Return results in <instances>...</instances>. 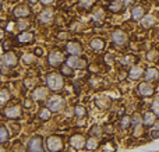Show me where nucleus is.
<instances>
[{
  "instance_id": "f257e3e1",
  "label": "nucleus",
  "mask_w": 159,
  "mask_h": 152,
  "mask_svg": "<svg viewBox=\"0 0 159 152\" xmlns=\"http://www.w3.org/2000/svg\"><path fill=\"white\" fill-rule=\"evenodd\" d=\"M46 85L48 89H50V91H60L64 87L63 75L59 74V73H49L46 75Z\"/></svg>"
},
{
  "instance_id": "f03ea898",
  "label": "nucleus",
  "mask_w": 159,
  "mask_h": 152,
  "mask_svg": "<svg viewBox=\"0 0 159 152\" xmlns=\"http://www.w3.org/2000/svg\"><path fill=\"white\" fill-rule=\"evenodd\" d=\"M66 106V101L60 95H52L50 98L46 99V108L52 112H60Z\"/></svg>"
},
{
  "instance_id": "7ed1b4c3",
  "label": "nucleus",
  "mask_w": 159,
  "mask_h": 152,
  "mask_svg": "<svg viewBox=\"0 0 159 152\" xmlns=\"http://www.w3.org/2000/svg\"><path fill=\"white\" fill-rule=\"evenodd\" d=\"M46 148L50 152H60L63 151L64 144H63V138L59 136H50L46 138Z\"/></svg>"
},
{
  "instance_id": "20e7f679",
  "label": "nucleus",
  "mask_w": 159,
  "mask_h": 152,
  "mask_svg": "<svg viewBox=\"0 0 159 152\" xmlns=\"http://www.w3.org/2000/svg\"><path fill=\"white\" fill-rule=\"evenodd\" d=\"M135 91H137V95H140V96H151V95H154L155 88L151 83L144 81V83L138 84L137 88H135Z\"/></svg>"
},
{
  "instance_id": "39448f33",
  "label": "nucleus",
  "mask_w": 159,
  "mask_h": 152,
  "mask_svg": "<svg viewBox=\"0 0 159 152\" xmlns=\"http://www.w3.org/2000/svg\"><path fill=\"white\" fill-rule=\"evenodd\" d=\"M3 114H4L7 119H11V120H17L22 116V108L20 105H14V106H10V108H6L3 110Z\"/></svg>"
},
{
  "instance_id": "423d86ee",
  "label": "nucleus",
  "mask_w": 159,
  "mask_h": 152,
  "mask_svg": "<svg viewBox=\"0 0 159 152\" xmlns=\"http://www.w3.org/2000/svg\"><path fill=\"white\" fill-rule=\"evenodd\" d=\"M28 152H43V144L39 136H34L28 141Z\"/></svg>"
},
{
  "instance_id": "0eeeda50",
  "label": "nucleus",
  "mask_w": 159,
  "mask_h": 152,
  "mask_svg": "<svg viewBox=\"0 0 159 152\" xmlns=\"http://www.w3.org/2000/svg\"><path fill=\"white\" fill-rule=\"evenodd\" d=\"M64 60V56L61 55V52L59 50H52V52L48 55V63L50 64L52 67H57L63 63Z\"/></svg>"
},
{
  "instance_id": "6e6552de",
  "label": "nucleus",
  "mask_w": 159,
  "mask_h": 152,
  "mask_svg": "<svg viewBox=\"0 0 159 152\" xmlns=\"http://www.w3.org/2000/svg\"><path fill=\"white\" fill-rule=\"evenodd\" d=\"M66 64L71 69H84V67H87V60L81 59L80 56H70V57H67Z\"/></svg>"
},
{
  "instance_id": "1a4fd4ad",
  "label": "nucleus",
  "mask_w": 159,
  "mask_h": 152,
  "mask_svg": "<svg viewBox=\"0 0 159 152\" xmlns=\"http://www.w3.org/2000/svg\"><path fill=\"white\" fill-rule=\"evenodd\" d=\"M18 63V59H17L16 53L13 52H6L2 56V66H7V67H14Z\"/></svg>"
},
{
  "instance_id": "9d476101",
  "label": "nucleus",
  "mask_w": 159,
  "mask_h": 152,
  "mask_svg": "<svg viewBox=\"0 0 159 152\" xmlns=\"http://www.w3.org/2000/svg\"><path fill=\"white\" fill-rule=\"evenodd\" d=\"M85 142H87V140H85L84 136H81V134H74V136L70 137V145H71L74 150H81V148H84Z\"/></svg>"
},
{
  "instance_id": "9b49d317",
  "label": "nucleus",
  "mask_w": 159,
  "mask_h": 152,
  "mask_svg": "<svg viewBox=\"0 0 159 152\" xmlns=\"http://www.w3.org/2000/svg\"><path fill=\"white\" fill-rule=\"evenodd\" d=\"M13 14H14V17H17V18H25V17H28L31 14V10L28 6L18 4L17 7H14Z\"/></svg>"
},
{
  "instance_id": "f8f14e48",
  "label": "nucleus",
  "mask_w": 159,
  "mask_h": 152,
  "mask_svg": "<svg viewBox=\"0 0 159 152\" xmlns=\"http://www.w3.org/2000/svg\"><path fill=\"white\" fill-rule=\"evenodd\" d=\"M112 41H113V43L121 46V45H124L127 42V35L123 32V31L116 29V31L112 32Z\"/></svg>"
},
{
  "instance_id": "ddd939ff",
  "label": "nucleus",
  "mask_w": 159,
  "mask_h": 152,
  "mask_svg": "<svg viewBox=\"0 0 159 152\" xmlns=\"http://www.w3.org/2000/svg\"><path fill=\"white\" fill-rule=\"evenodd\" d=\"M66 50L70 53V56H80L82 52V47L81 45L78 43V42L73 41V42H69V43H66Z\"/></svg>"
},
{
  "instance_id": "4468645a",
  "label": "nucleus",
  "mask_w": 159,
  "mask_h": 152,
  "mask_svg": "<svg viewBox=\"0 0 159 152\" xmlns=\"http://www.w3.org/2000/svg\"><path fill=\"white\" fill-rule=\"evenodd\" d=\"M144 69L141 66H137V64H134V66L130 69V71H129V77H130V80H133V81H135V80H138V78H141V77H144Z\"/></svg>"
},
{
  "instance_id": "2eb2a0df",
  "label": "nucleus",
  "mask_w": 159,
  "mask_h": 152,
  "mask_svg": "<svg viewBox=\"0 0 159 152\" xmlns=\"http://www.w3.org/2000/svg\"><path fill=\"white\" fill-rule=\"evenodd\" d=\"M32 98L35 101H45L48 99V89L45 87H36L32 92Z\"/></svg>"
},
{
  "instance_id": "dca6fc26",
  "label": "nucleus",
  "mask_w": 159,
  "mask_h": 152,
  "mask_svg": "<svg viewBox=\"0 0 159 152\" xmlns=\"http://www.w3.org/2000/svg\"><path fill=\"white\" fill-rule=\"evenodd\" d=\"M34 38H35V35H34V32H28V31H24V32L18 34L17 35V42L21 45L24 43H30V42L34 41Z\"/></svg>"
},
{
  "instance_id": "f3484780",
  "label": "nucleus",
  "mask_w": 159,
  "mask_h": 152,
  "mask_svg": "<svg viewBox=\"0 0 159 152\" xmlns=\"http://www.w3.org/2000/svg\"><path fill=\"white\" fill-rule=\"evenodd\" d=\"M145 17V10H144L143 6H134L131 10V18L134 21H140Z\"/></svg>"
},
{
  "instance_id": "a211bd4d",
  "label": "nucleus",
  "mask_w": 159,
  "mask_h": 152,
  "mask_svg": "<svg viewBox=\"0 0 159 152\" xmlns=\"http://www.w3.org/2000/svg\"><path fill=\"white\" fill-rule=\"evenodd\" d=\"M158 77H159V73L155 67H149V69H147L145 73H144V78H145V81H148V83L157 81Z\"/></svg>"
},
{
  "instance_id": "6ab92c4d",
  "label": "nucleus",
  "mask_w": 159,
  "mask_h": 152,
  "mask_svg": "<svg viewBox=\"0 0 159 152\" xmlns=\"http://www.w3.org/2000/svg\"><path fill=\"white\" fill-rule=\"evenodd\" d=\"M143 123L145 126H148V127L154 126L157 123V114L154 112H145V114L143 116Z\"/></svg>"
},
{
  "instance_id": "aec40b11",
  "label": "nucleus",
  "mask_w": 159,
  "mask_h": 152,
  "mask_svg": "<svg viewBox=\"0 0 159 152\" xmlns=\"http://www.w3.org/2000/svg\"><path fill=\"white\" fill-rule=\"evenodd\" d=\"M38 20H39V22H42V24H48V22H50L53 20V11L52 10H43L41 14H39Z\"/></svg>"
},
{
  "instance_id": "412c9836",
  "label": "nucleus",
  "mask_w": 159,
  "mask_h": 152,
  "mask_svg": "<svg viewBox=\"0 0 159 152\" xmlns=\"http://www.w3.org/2000/svg\"><path fill=\"white\" fill-rule=\"evenodd\" d=\"M123 0H112L110 2V4L107 6V10L112 11V13H117V11L121 10V7H123Z\"/></svg>"
},
{
  "instance_id": "4be33fe9",
  "label": "nucleus",
  "mask_w": 159,
  "mask_h": 152,
  "mask_svg": "<svg viewBox=\"0 0 159 152\" xmlns=\"http://www.w3.org/2000/svg\"><path fill=\"white\" fill-rule=\"evenodd\" d=\"M89 46L92 47L93 50H102L105 47V41L101 38H93V39H91Z\"/></svg>"
},
{
  "instance_id": "5701e85b",
  "label": "nucleus",
  "mask_w": 159,
  "mask_h": 152,
  "mask_svg": "<svg viewBox=\"0 0 159 152\" xmlns=\"http://www.w3.org/2000/svg\"><path fill=\"white\" fill-rule=\"evenodd\" d=\"M155 22H157V20H155V17L151 16V14L145 16L143 20H141V25H143L144 28H151V27H154Z\"/></svg>"
},
{
  "instance_id": "b1692460",
  "label": "nucleus",
  "mask_w": 159,
  "mask_h": 152,
  "mask_svg": "<svg viewBox=\"0 0 159 152\" xmlns=\"http://www.w3.org/2000/svg\"><path fill=\"white\" fill-rule=\"evenodd\" d=\"M95 105L98 106L99 109L105 110V109H107L110 106V99L109 98H106V96H102V98H99V99L95 101Z\"/></svg>"
},
{
  "instance_id": "393cba45",
  "label": "nucleus",
  "mask_w": 159,
  "mask_h": 152,
  "mask_svg": "<svg viewBox=\"0 0 159 152\" xmlns=\"http://www.w3.org/2000/svg\"><path fill=\"white\" fill-rule=\"evenodd\" d=\"M98 145H99L98 140L93 138V137H89V138L87 140V142H85V148H87L88 151H93V150H96V148H98Z\"/></svg>"
},
{
  "instance_id": "a878e982",
  "label": "nucleus",
  "mask_w": 159,
  "mask_h": 152,
  "mask_svg": "<svg viewBox=\"0 0 159 152\" xmlns=\"http://www.w3.org/2000/svg\"><path fill=\"white\" fill-rule=\"evenodd\" d=\"M8 138H10V133H8V128L6 127V126H2V127H0V141H2V144L7 142Z\"/></svg>"
},
{
  "instance_id": "bb28decb",
  "label": "nucleus",
  "mask_w": 159,
  "mask_h": 152,
  "mask_svg": "<svg viewBox=\"0 0 159 152\" xmlns=\"http://www.w3.org/2000/svg\"><path fill=\"white\" fill-rule=\"evenodd\" d=\"M135 56H133V55H126L123 59H121V64L123 66H134V63H135Z\"/></svg>"
},
{
  "instance_id": "cd10ccee",
  "label": "nucleus",
  "mask_w": 159,
  "mask_h": 152,
  "mask_svg": "<svg viewBox=\"0 0 159 152\" xmlns=\"http://www.w3.org/2000/svg\"><path fill=\"white\" fill-rule=\"evenodd\" d=\"M133 126V119L130 116H123L121 117V122H120V127L124 128V130H127L129 127H131Z\"/></svg>"
},
{
  "instance_id": "c85d7f7f",
  "label": "nucleus",
  "mask_w": 159,
  "mask_h": 152,
  "mask_svg": "<svg viewBox=\"0 0 159 152\" xmlns=\"http://www.w3.org/2000/svg\"><path fill=\"white\" fill-rule=\"evenodd\" d=\"M0 103H2V106H4L6 102H8L10 101V94H8V91L6 88H2V91H0Z\"/></svg>"
},
{
  "instance_id": "c756f323",
  "label": "nucleus",
  "mask_w": 159,
  "mask_h": 152,
  "mask_svg": "<svg viewBox=\"0 0 159 152\" xmlns=\"http://www.w3.org/2000/svg\"><path fill=\"white\" fill-rule=\"evenodd\" d=\"M50 112L52 110H49V109H41L39 110V120H42V122H46V120H49L50 119Z\"/></svg>"
},
{
  "instance_id": "7c9ffc66",
  "label": "nucleus",
  "mask_w": 159,
  "mask_h": 152,
  "mask_svg": "<svg viewBox=\"0 0 159 152\" xmlns=\"http://www.w3.org/2000/svg\"><path fill=\"white\" fill-rule=\"evenodd\" d=\"M74 114L77 117H84L87 116V109H85V106H81V105H77L74 108Z\"/></svg>"
},
{
  "instance_id": "2f4dec72",
  "label": "nucleus",
  "mask_w": 159,
  "mask_h": 152,
  "mask_svg": "<svg viewBox=\"0 0 159 152\" xmlns=\"http://www.w3.org/2000/svg\"><path fill=\"white\" fill-rule=\"evenodd\" d=\"M30 28V22L25 21V20H21V21H17V29L24 32V31H28Z\"/></svg>"
},
{
  "instance_id": "473e14b6",
  "label": "nucleus",
  "mask_w": 159,
  "mask_h": 152,
  "mask_svg": "<svg viewBox=\"0 0 159 152\" xmlns=\"http://www.w3.org/2000/svg\"><path fill=\"white\" fill-rule=\"evenodd\" d=\"M78 4L81 6L85 10H89L93 4H95V0H78Z\"/></svg>"
},
{
  "instance_id": "72a5a7b5",
  "label": "nucleus",
  "mask_w": 159,
  "mask_h": 152,
  "mask_svg": "<svg viewBox=\"0 0 159 152\" xmlns=\"http://www.w3.org/2000/svg\"><path fill=\"white\" fill-rule=\"evenodd\" d=\"M89 134L92 137H99L102 134V128H101V126H98V124H95V126H92L91 127V130H89Z\"/></svg>"
},
{
  "instance_id": "f704fd0d",
  "label": "nucleus",
  "mask_w": 159,
  "mask_h": 152,
  "mask_svg": "<svg viewBox=\"0 0 159 152\" xmlns=\"http://www.w3.org/2000/svg\"><path fill=\"white\" fill-rule=\"evenodd\" d=\"M73 70L74 69H71L70 66H61V75H64V77H71L73 75Z\"/></svg>"
},
{
  "instance_id": "c9c22d12",
  "label": "nucleus",
  "mask_w": 159,
  "mask_h": 152,
  "mask_svg": "<svg viewBox=\"0 0 159 152\" xmlns=\"http://www.w3.org/2000/svg\"><path fill=\"white\" fill-rule=\"evenodd\" d=\"M131 119H133V126H134V127H137V126H141V124H143V117H141L138 113H134V114H133Z\"/></svg>"
},
{
  "instance_id": "e433bc0d",
  "label": "nucleus",
  "mask_w": 159,
  "mask_h": 152,
  "mask_svg": "<svg viewBox=\"0 0 159 152\" xmlns=\"http://www.w3.org/2000/svg\"><path fill=\"white\" fill-rule=\"evenodd\" d=\"M22 61H24L25 64H32V63H35V56H32V55H24L22 56Z\"/></svg>"
},
{
  "instance_id": "4c0bfd02",
  "label": "nucleus",
  "mask_w": 159,
  "mask_h": 152,
  "mask_svg": "<svg viewBox=\"0 0 159 152\" xmlns=\"http://www.w3.org/2000/svg\"><path fill=\"white\" fill-rule=\"evenodd\" d=\"M147 60H148V61L158 60V52H157V50H151V52L147 53Z\"/></svg>"
},
{
  "instance_id": "58836bf2",
  "label": "nucleus",
  "mask_w": 159,
  "mask_h": 152,
  "mask_svg": "<svg viewBox=\"0 0 159 152\" xmlns=\"http://www.w3.org/2000/svg\"><path fill=\"white\" fill-rule=\"evenodd\" d=\"M151 109L157 116H159V98L154 99V102H152V105H151Z\"/></svg>"
},
{
  "instance_id": "ea45409f",
  "label": "nucleus",
  "mask_w": 159,
  "mask_h": 152,
  "mask_svg": "<svg viewBox=\"0 0 159 152\" xmlns=\"http://www.w3.org/2000/svg\"><path fill=\"white\" fill-rule=\"evenodd\" d=\"M11 152H25V148L22 147L20 142H14V145H13V150H11Z\"/></svg>"
},
{
  "instance_id": "a19ab883",
  "label": "nucleus",
  "mask_w": 159,
  "mask_h": 152,
  "mask_svg": "<svg viewBox=\"0 0 159 152\" xmlns=\"http://www.w3.org/2000/svg\"><path fill=\"white\" fill-rule=\"evenodd\" d=\"M102 17H103V11H102L101 8H98V10L93 11V20H95V21H99Z\"/></svg>"
},
{
  "instance_id": "79ce46f5",
  "label": "nucleus",
  "mask_w": 159,
  "mask_h": 152,
  "mask_svg": "<svg viewBox=\"0 0 159 152\" xmlns=\"http://www.w3.org/2000/svg\"><path fill=\"white\" fill-rule=\"evenodd\" d=\"M105 133L106 134H113V126L112 124L105 126Z\"/></svg>"
},
{
  "instance_id": "37998d69",
  "label": "nucleus",
  "mask_w": 159,
  "mask_h": 152,
  "mask_svg": "<svg viewBox=\"0 0 159 152\" xmlns=\"http://www.w3.org/2000/svg\"><path fill=\"white\" fill-rule=\"evenodd\" d=\"M151 138H154V140L159 138V130H154V131H151Z\"/></svg>"
},
{
  "instance_id": "c03bdc74",
  "label": "nucleus",
  "mask_w": 159,
  "mask_h": 152,
  "mask_svg": "<svg viewBox=\"0 0 159 152\" xmlns=\"http://www.w3.org/2000/svg\"><path fill=\"white\" fill-rule=\"evenodd\" d=\"M32 105H34V103H32V101H31V99H25L24 101V106H25V108H32Z\"/></svg>"
},
{
  "instance_id": "a18cd8bd",
  "label": "nucleus",
  "mask_w": 159,
  "mask_h": 152,
  "mask_svg": "<svg viewBox=\"0 0 159 152\" xmlns=\"http://www.w3.org/2000/svg\"><path fill=\"white\" fill-rule=\"evenodd\" d=\"M42 53H43V50H42V47H36V49H35V56H39V57H41V56H42Z\"/></svg>"
},
{
  "instance_id": "49530a36",
  "label": "nucleus",
  "mask_w": 159,
  "mask_h": 152,
  "mask_svg": "<svg viewBox=\"0 0 159 152\" xmlns=\"http://www.w3.org/2000/svg\"><path fill=\"white\" fill-rule=\"evenodd\" d=\"M117 116H120V117H123V116H124V108H120V109H119Z\"/></svg>"
},
{
  "instance_id": "de8ad7c7",
  "label": "nucleus",
  "mask_w": 159,
  "mask_h": 152,
  "mask_svg": "<svg viewBox=\"0 0 159 152\" xmlns=\"http://www.w3.org/2000/svg\"><path fill=\"white\" fill-rule=\"evenodd\" d=\"M41 3L42 4H45V6H48V4H52L53 0H41Z\"/></svg>"
},
{
  "instance_id": "09e8293b",
  "label": "nucleus",
  "mask_w": 159,
  "mask_h": 152,
  "mask_svg": "<svg viewBox=\"0 0 159 152\" xmlns=\"http://www.w3.org/2000/svg\"><path fill=\"white\" fill-rule=\"evenodd\" d=\"M57 38H59V39H66V38H67V34H59Z\"/></svg>"
},
{
  "instance_id": "8fccbe9b",
  "label": "nucleus",
  "mask_w": 159,
  "mask_h": 152,
  "mask_svg": "<svg viewBox=\"0 0 159 152\" xmlns=\"http://www.w3.org/2000/svg\"><path fill=\"white\" fill-rule=\"evenodd\" d=\"M27 2H28V3H30V4H35V3H36V2H38V0H27Z\"/></svg>"
},
{
  "instance_id": "3c124183",
  "label": "nucleus",
  "mask_w": 159,
  "mask_h": 152,
  "mask_svg": "<svg viewBox=\"0 0 159 152\" xmlns=\"http://www.w3.org/2000/svg\"><path fill=\"white\" fill-rule=\"evenodd\" d=\"M130 2H131V0H124L123 3H124V4H130Z\"/></svg>"
},
{
  "instance_id": "603ef678",
  "label": "nucleus",
  "mask_w": 159,
  "mask_h": 152,
  "mask_svg": "<svg viewBox=\"0 0 159 152\" xmlns=\"http://www.w3.org/2000/svg\"><path fill=\"white\" fill-rule=\"evenodd\" d=\"M2 152H4V148H2Z\"/></svg>"
},
{
  "instance_id": "864d4df0",
  "label": "nucleus",
  "mask_w": 159,
  "mask_h": 152,
  "mask_svg": "<svg viewBox=\"0 0 159 152\" xmlns=\"http://www.w3.org/2000/svg\"><path fill=\"white\" fill-rule=\"evenodd\" d=\"M158 39H159V31H158Z\"/></svg>"
}]
</instances>
